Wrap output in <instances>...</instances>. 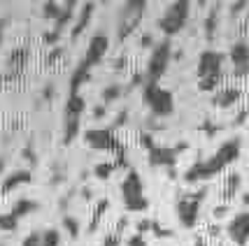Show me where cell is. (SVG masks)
I'll list each match as a JSON object with an SVG mask.
<instances>
[{"label": "cell", "mask_w": 249, "mask_h": 246, "mask_svg": "<svg viewBox=\"0 0 249 246\" xmlns=\"http://www.w3.org/2000/svg\"><path fill=\"white\" fill-rule=\"evenodd\" d=\"M231 61L235 65V72H247L249 70V44L247 42H238L233 44V49H231Z\"/></svg>", "instance_id": "cell-12"}, {"label": "cell", "mask_w": 249, "mask_h": 246, "mask_svg": "<svg viewBox=\"0 0 249 246\" xmlns=\"http://www.w3.org/2000/svg\"><path fill=\"white\" fill-rule=\"evenodd\" d=\"M144 102L156 116H170L175 109L173 93L159 84H152V82H147V86H144Z\"/></svg>", "instance_id": "cell-3"}, {"label": "cell", "mask_w": 249, "mask_h": 246, "mask_svg": "<svg viewBox=\"0 0 249 246\" xmlns=\"http://www.w3.org/2000/svg\"><path fill=\"white\" fill-rule=\"evenodd\" d=\"M168 63H170V42L165 40V42L154 47L149 65H147V79H149L152 84H159V79H161V77L165 75V70H168Z\"/></svg>", "instance_id": "cell-6"}, {"label": "cell", "mask_w": 249, "mask_h": 246, "mask_svg": "<svg viewBox=\"0 0 249 246\" xmlns=\"http://www.w3.org/2000/svg\"><path fill=\"white\" fill-rule=\"evenodd\" d=\"M61 56H63V49H61V47H56L54 51H52V54L47 56V63H56V61H58Z\"/></svg>", "instance_id": "cell-30"}, {"label": "cell", "mask_w": 249, "mask_h": 246, "mask_svg": "<svg viewBox=\"0 0 249 246\" xmlns=\"http://www.w3.org/2000/svg\"><path fill=\"white\" fill-rule=\"evenodd\" d=\"M240 100V91L238 88H221L217 96H214V105L217 107H231L233 102Z\"/></svg>", "instance_id": "cell-14"}, {"label": "cell", "mask_w": 249, "mask_h": 246, "mask_svg": "<svg viewBox=\"0 0 249 246\" xmlns=\"http://www.w3.org/2000/svg\"><path fill=\"white\" fill-rule=\"evenodd\" d=\"M63 225H65V230H68V235H70V237L79 235V223H77V218H72V216H65Z\"/></svg>", "instance_id": "cell-24"}, {"label": "cell", "mask_w": 249, "mask_h": 246, "mask_svg": "<svg viewBox=\"0 0 249 246\" xmlns=\"http://www.w3.org/2000/svg\"><path fill=\"white\" fill-rule=\"evenodd\" d=\"M189 7H191L189 2H173V5H168V10L163 12L161 21H159L161 31L165 35H175V33L182 31L186 19H189Z\"/></svg>", "instance_id": "cell-5"}, {"label": "cell", "mask_w": 249, "mask_h": 246, "mask_svg": "<svg viewBox=\"0 0 249 246\" xmlns=\"http://www.w3.org/2000/svg\"><path fill=\"white\" fill-rule=\"evenodd\" d=\"M40 246H61V232L52 228V230H42V244Z\"/></svg>", "instance_id": "cell-20"}, {"label": "cell", "mask_w": 249, "mask_h": 246, "mask_svg": "<svg viewBox=\"0 0 249 246\" xmlns=\"http://www.w3.org/2000/svg\"><path fill=\"white\" fill-rule=\"evenodd\" d=\"M93 10H96L93 2H89V5L82 7V16H79V21H77L75 28H72V37H79V35H82V31L87 28V23H89V19H91V14H93Z\"/></svg>", "instance_id": "cell-16"}, {"label": "cell", "mask_w": 249, "mask_h": 246, "mask_svg": "<svg viewBox=\"0 0 249 246\" xmlns=\"http://www.w3.org/2000/svg\"><path fill=\"white\" fill-rule=\"evenodd\" d=\"M61 12H63V5H58V2H44V16L47 19H58L61 16Z\"/></svg>", "instance_id": "cell-21"}, {"label": "cell", "mask_w": 249, "mask_h": 246, "mask_svg": "<svg viewBox=\"0 0 249 246\" xmlns=\"http://www.w3.org/2000/svg\"><path fill=\"white\" fill-rule=\"evenodd\" d=\"M107 37L105 35H93V40L89 42V49H87V56H84V61L82 63L87 65V67H93V65L105 56V51H107Z\"/></svg>", "instance_id": "cell-11"}, {"label": "cell", "mask_w": 249, "mask_h": 246, "mask_svg": "<svg viewBox=\"0 0 249 246\" xmlns=\"http://www.w3.org/2000/svg\"><path fill=\"white\" fill-rule=\"evenodd\" d=\"M17 223H19V221H17L12 214L0 216V228H2V230H14V228H17Z\"/></svg>", "instance_id": "cell-28"}, {"label": "cell", "mask_w": 249, "mask_h": 246, "mask_svg": "<svg viewBox=\"0 0 249 246\" xmlns=\"http://www.w3.org/2000/svg\"><path fill=\"white\" fill-rule=\"evenodd\" d=\"M119 93H121L119 86H107V88L103 91V102L107 105V102H112V100H117V98H119Z\"/></svg>", "instance_id": "cell-25"}, {"label": "cell", "mask_w": 249, "mask_h": 246, "mask_svg": "<svg viewBox=\"0 0 249 246\" xmlns=\"http://www.w3.org/2000/svg\"><path fill=\"white\" fill-rule=\"evenodd\" d=\"M221 63H224V56L212 51V49L200 54V58H198V75H200V88L203 91L217 88L219 79H221Z\"/></svg>", "instance_id": "cell-2"}, {"label": "cell", "mask_w": 249, "mask_h": 246, "mask_svg": "<svg viewBox=\"0 0 249 246\" xmlns=\"http://www.w3.org/2000/svg\"><path fill=\"white\" fill-rule=\"evenodd\" d=\"M112 170H114V163H103V165H98V167H96V177H100V179H107L109 174H112Z\"/></svg>", "instance_id": "cell-27"}, {"label": "cell", "mask_w": 249, "mask_h": 246, "mask_svg": "<svg viewBox=\"0 0 249 246\" xmlns=\"http://www.w3.org/2000/svg\"><path fill=\"white\" fill-rule=\"evenodd\" d=\"M147 44H152V35H144L142 37V47H147Z\"/></svg>", "instance_id": "cell-33"}, {"label": "cell", "mask_w": 249, "mask_h": 246, "mask_svg": "<svg viewBox=\"0 0 249 246\" xmlns=\"http://www.w3.org/2000/svg\"><path fill=\"white\" fill-rule=\"evenodd\" d=\"M5 26H7V19H0V44H2V35H5Z\"/></svg>", "instance_id": "cell-32"}, {"label": "cell", "mask_w": 249, "mask_h": 246, "mask_svg": "<svg viewBox=\"0 0 249 246\" xmlns=\"http://www.w3.org/2000/svg\"><path fill=\"white\" fill-rule=\"evenodd\" d=\"M35 209H37V202H35V200H19V202L14 204V207H12V212H10V214L14 216L17 221H21L23 216L33 214Z\"/></svg>", "instance_id": "cell-15"}, {"label": "cell", "mask_w": 249, "mask_h": 246, "mask_svg": "<svg viewBox=\"0 0 249 246\" xmlns=\"http://www.w3.org/2000/svg\"><path fill=\"white\" fill-rule=\"evenodd\" d=\"M26 61H28V49L26 47H21V49H14L10 56V67H17V70H21L23 65H26Z\"/></svg>", "instance_id": "cell-19"}, {"label": "cell", "mask_w": 249, "mask_h": 246, "mask_svg": "<svg viewBox=\"0 0 249 246\" xmlns=\"http://www.w3.org/2000/svg\"><path fill=\"white\" fill-rule=\"evenodd\" d=\"M109 207L107 200H103V202L98 204V209H96V214H93V221H91V225H89V230H96L98 223H100V218H103V214H105V209Z\"/></svg>", "instance_id": "cell-22"}, {"label": "cell", "mask_w": 249, "mask_h": 246, "mask_svg": "<svg viewBox=\"0 0 249 246\" xmlns=\"http://www.w3.org/2000/svg\"><path fill=\"white\" fill-rule=\"evenodd\" d=\"M121 193H124L126 209H130V212H144V209H147V197H144L142 181H140V177H138V172H128V177L121 183Z\"/></svg>", "instance_id": "cell-4"}, {"label": "cell", "mask_w": 249, "mask_h": 246, "mask_svg": "<svg viewBox=\"0 0 249 246\" xmlns=\"http://www.w3.org/2000/svg\"><path fill=\"white\" fill-rule=\"evenodd\" d=\"M31 172L28 170H21V172H14V174H10V177H5V181H2V186H0V191L2 193H10L12 188H19V186H23V183H31Z\"/></svg>", "instance_id": "cell-13"}, {"label": "cell", "mask_w": 249, "mask_h": 246, "mask_svg": "<svg viewBox=\"0 0 249 246\" xmlns=\"http://www.w3.org/2000/svg\"><path fill=\"white\" fill-rule=\"evenodd\" d=\"M240 153V144L238 142H226L221 149L210 158V161L205 163H196L191 170L186 172V179L189 181H198V179H207V177H214L217 172H221L226 165H231V163L238 158Z\"/></svg>", "instance_id": "cell-1"}, {"label": "cell", "mask_w": 249, "mask_h": 246, "mask_svg": "<svg viewBox=\"0 0 249 246\" xmlns=\"http://www.w3.org/2000/svg\"><path fill=\"white\" fill-rule=\"evenodd\" d=\"M128 246H147V244H144V239H142V235L138 232V235H133V237L128 239Z\"/></svg>", "instance_id": "cell-31"}, {"label": "cell", "mask_w": 249, "mask_h": 246, "mask_svg": "<svg viewBox=\"0 0 249 246\" xmlns=\"http://www.w3.org/2000/svg\"><path fill=\"white\" fill-rule=\"evenodd\" d=\"M238 186H240V177H238V174H228V179H226V188H224V193H226V197H231L233 193L238 191Z\"/></svg>", "instance_id": "cell-23"}, {"label": "cell", "mask_w": 249, "mask_h": 246, "mask_svg": "<svg viewBox=\"0 0 249 246\" xmlns=\"http://www.w3.org/2000/svg\"><path fill=\"white\" fill-rule=\"evenodd\" d=\"M72 7H75V2H65V5H63V12H61V16H58V19L54 21V31L58 33V35L63 33V28L68 26V21L72 19Z\"/></svg>", "instance_id": "cell-17"}, {"label": "cell", "mask_w": 249, "mask_h": 246, "mask_svg": "<svg viewBox=\"0 0 249 246\" xmlns=\"http://www.w3.org/2000/svg\"><path fill=\"white\" fill-rule=\"evenodd\" d=\"M42 244V230H37V232H31V235L23 239L21 246H40Z\"/></svg>", "instance_id": "cell-26"}, {"label": "cell", "mask_w": 249, "mask_h": 246, "mask_svg": "<svg viewBox=\"0 0 249 246\" xmlns=\"http://www.w3.org/2000/svg\"><path fill=\"white\" fill-rule=\"evenodd\" d=\"M144 7H147V2H126L124 5V10H121V16H119V40H126L130 33L138 28V23H140L142 14H144Z\"/></svg>", "instance_id": "cell-7"}, {"label": "cell", "mask_w": 249, "mask_h": 246, "mask_svg": "<svg viewBox=\"0 0 249 246\" xmlns=\"http://www.w3.org/2000/svg\"><path fill=\"white\" fill-rule=\"evenodd\" d=\"M194 246H207V244H205V242H203V239H198V242H196Z\"/></svg>", "instance_id": "cell-34"}, {"label": "cell", "mask_w": 249, "mask_h": 246, "mask_svg": "<svg viewBox=\"0 0 249 246\" xmlns=\"http://www.w3.org/2000/svg\"><path fill=\"white\" fill-rule=\"evenodd\" d=\"M175 161V151L170 149H152V163L154 165H168V163Z\"/></svg>", "instance_id": "cell-18"}, {"label": "cell", "mask_w": 249, "mask_h": 246, "mask_svg": "<svg viewBox=\"0 0 249 246\" xmlns=\"http://www.w3.org/2000/svg\"><path fill=\"white\" fill-rule=\"evenodd\" d=\"M200 202H203V193H186L177 202V214L184 228H194L198 221V212H200Z\"/></svg>", "instance_id": "cell-8"}, {"label": "cell", "mask_w": 249, "mask_h": 246, "mask_svg": "<svg viewBox=\"0 0 249 246\" xmlns=\"http://www.w3.org/2000/svg\"><path fill=\"white\" fill-rule=\"evenodd\" d=\"M89 147H93L98 151H117L119 156H124V149H121V144L117 142L114 137V132L109 128H96V130H87V135H84Z\"/></svg>", "instance_id": "cell-9"}, {"label": "cell", "mask_w": 249, "mask_h": 246, "mask_svg": "<svg viewBox=\"0 0 249 246\" xmlns=\"http://www.w3.org/2000/svg\"><path fill=\"white\" fill-rule=\"evenodd\" d=\"M228 237L238 246H245L249 242V212H240L231 223H228Z\"/></svg>", "instance_id": "cell-10"}, {"label": "cell", "mask_w": 249, "mask_h": 246, "mask_svg": "<svg viewBox=\"0 0 249 246\" xmlns=\"http://www.w3.org/2000/svg\"><path fill=\"white\" fill-rule=\"evenodd\" d=\"M205 26H207V37H212V35H214V26H217V12H214V10L210 12Z\"/></svg>", "instance_id": "cell-29"}]
</instances>
